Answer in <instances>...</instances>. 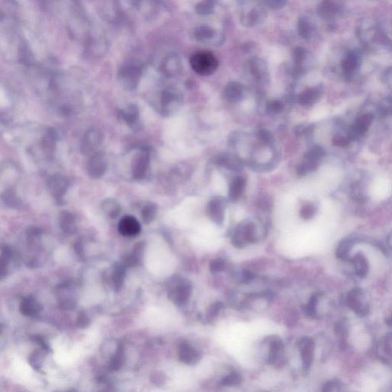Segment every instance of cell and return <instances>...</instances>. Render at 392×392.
I'll list each match as a JSON object with an SVG mask.
<instances>
[{"mask_svg":"<svg viewBox=\"0 0 392 392\" xmlns=\"http://www.w3.org/2000/svg\"><path fill=\"white\" fill-rule=\"evenodd\" d=\"M0 50L8 59L30 68L35 64L29 43L15 18L0 15Z\"/></svg>","mask_w":392,"mask_h":392,"instance_id":"1","label":"cell"},{"mask_svg":"<svg viewBox=\"0 0 392 392\" xmlns=\"http://www.w3.org/2000/svg\"><path fill=\"white\" fill-rule=\"evenodd\" d=\"M142 65L137 61H126L117 72L119 84L127 91H134L137 88L142 77Z\"/></svg>","mask_w":392,"mask_h":392,"instance_id":"2","label":"cell"},{"mask_svg":"<svg viewBox=\"0 0 392 392\" xmlns=\"http://www.w3.org/2000/svg\"><path fill=\"white\" fill-rule=\"evenodd\" d=\"M183 102L181 91L173 87L162 90L159 96L158 110L164 117H170L180 110Z\"/></svg>","mask_w":392,"mask_h":392,"instance_id":"3","label":"cell"},{"mask_svg":"<svg viewBox=\"0 0 392 392\" xmlns=\"http://www.w3.org/2000/svg\"><path fill=\"white\" fill-rule=\"evenodd\" d=\"M241 7V23L247 27H254L264 22L266 18V7L263 2L243 1Z\"/></svg>","mask_w":392,"mask_h":392,"instance_id":"4","label":"cell"},{"mask_svg":"<svg viewBox=\"0 0 392 392\" xmlns=\"http://www.w3.org/2000/svg\"><path fill=\"white\" fill-rule=\"evenodd\" d=\"M219 65L218 60L211 51H199L190 58V66L196 74L209 76L217 71Z\"/></svg>","mask_w":392,"mask_h":392,"instance_id":"5","label":"cell"},{"mask_svg":"<svg viewBox=\"0 0 392 392\" xmlns=\"http://www.w3.org/2000/svg\"><path fill=\"white\" fill-rule=\"evenodd\" d=\"M245 71L254 82L260 86L267 84L269 81V71L267 63L258 58H253L247 61Z\"/></svg>","mask_w":392,"mask_h":392,"instance_id":"6","label":"cell"},{"mask_svg":"<svg viewBox=\"0 0 392 392\" xmlns=\"http://www.w3.org/2000/svg\"><path fill=\"white\" fill-rule=\"evenodd\" d=\"M104 141V134L97 127L88 129L81 139V151L84 155H91L97 152Z\"/></svg>","mask_w":392,"mask_h":392,"instance_id":"7","label":"cell"},{"mask_svg":"<svg viewBox=\"0 0 392 392\" xmlns=\"http://www.w3.org/2000/svg\"><path fill=\"white\" fill-rule=\"evenodd\" d=\"M193 37L198 42L213 46H219L224 41L222 33L208 25L196 27L193 31Z\"/></svg>","mask_w":392,"mask_h":392,"instance_id":"8","label":"cell"},{"mask_svg":"<svg viewBox=\"0 0 392 392\" xmlns=\"http://www.w3.org/2000/svg\"><path fill=\"white\" fill-rule=\"evenodd\" d=\"M324 156L325 150L321 147L313 146L304 154L303 163L299 166L297 173L300 176H304L308 172L317 170L319 162Z\"/></svg>","mask_w":392,"mask_h":392,"instance_id":"9","label":"cell"},{"mask_svg":"<svg viewBox=\"0 0 392 392\" xmlns=\"http://www.w3.org/2000/svg\"><path fill=\"white\" fill-rule=\"evenodd\" d=\"M373 119L374 117L373 114L369 113L359 116L353 123V125L350 127L346 134L350 142L356 141L363 137L373 124Z\"/></svg>","mask_w":392,"mask_h":392,"instance_id":"10","label":"cell"},{"mask_svg":"<svg viewBox=\"0 0 392 392\" xmlns=\"http://www.w3.org/2000/svg\"><path fill=\"white\" fill-rule=\"evenodd\" d=\"M47 187L51 196L57 201H61L69 187V181L64 176L56 173L48 177Z\"/></svg>","mask_w":392,"mask_h":392,"instance_id":"11","label":"cell"},{"mask_svg":"<svg viewBox=\"0 0 392 392\" xmlns=\"http://www.w3.org/2000/svg\"><path fill=\"white\" fill-rule=\"evenodd\" d=\"M107 168V160L104 153L97 151L91 154L87 163V170L91 178H101L104 176Z\"/></svg>","mask_w":392,"mask_h":392,"instance_id":"12","label":"cell"},{"mask_svg":"<svg viewBox=\"0 0 392 392\" xmlns=\"http://www.w3.org/2000/svg\"><path fill=\"white\" fill-rule=\"evenodd\" d=\"M150 154L148 149L142 147L133 161L132 174L136 180H142L150 167Z\"/></svg>","mask_w":392,"mask_h":392,"instance_id":"13","label":"cell"},{"mask_svg":"<svg viewBox=\"0 0 392 392\" xmlns=\"http://www.w3.org/2000/svg\"><path fill=\"white\" fill-rule=\"evenodd\" d=\"M254 227L252 223L242 224L237 227V229L234 231V235L232 237V244L236 247H241L246 246L247 243L254 242L255 241V236H254Z\"/></svg>","mask_w":392,"mask_h":392,"instance_id":"14","label":"cell"},{"mask_svg":"<svg viewBox=\"0 0 392 392\" xmlns=\"http://www.w3.org/2000/svg\"><path fill=\"white\" fill-rule=\"evenodd\" d=\"M362 64V57L358 51H351L345 55L341 61V69L345 78L351 79L359 71Z\"/></svg>","mask_w":392,"mask_h":392,"instance_id":"15","label":"cell"},{"mask_svg":"<svg viewBox=\"0 0 392 392\" xmlns=\"http://www.w3.org/2000/svg\"><path fill=\"white\" fill-rule=\"evenodd\" d=\"M117 116L131 130H138L140 127V111L136 104H130L117 111Z\"/></svg>","mask_w":392,"mask_h":392,"instance_id":"16","label":"cell"},{"mask_svg":"<svg viewBox=\"0 0 392 392\" xmlns=\"http://www.w3.org/2000/svg\"><path fill=\"white\" fill-rule=\"evenodd\" d=\"M183 63L177 54H170L162 61L161 71L168 78H175L181 73Z\"/></svg>","mask_w":392,"mask_h":392,"instance_id":"17","label":"cell"},{"mask_svg":"<svg viewBox=\"0 0 392 392\" xmlns=\"http://www.w3.org/2000/svg\"><path fill=\"white\" fill-rule=\"evenodd\" d=\"M247 89L245 86L238 81H230L224 89V97L228 102L238 103L245 98Z\"/></svg>","mask_w":392,"mask_h":392,"instance_id":"18","label":"cell"},{"mask_svg":"<svg viewBox=\"0 0 392 392\" xmlns=\"http://www.w3.org/2000/svg\"><path fill=\"white\" fill-rule=\"evenodd\" d=\"M317 11L322 18L331 20L343 14V7L340 2L325 1L318 5Z\"/></svg>","mask_w":392,"mask_h":392,"instance_id":"19","label":"cell"},{"mask_svg":"<svg viewBox=\"0 0 392 392\" xmlns=\"http://www.w3.org/2000/svg\"><path fill=\"white\" fill-rule=\"evenodd\" d=\"M323 91H324V89L322 85H317L307 88L299 94L297 97V101H298L299 104L303 107H310L319 101V99L323 95Z\"/></svg>","mask_w":392,"mask_h":392,"instance_id":"20","label":"cell"},{"mask_svg":"<svg viewBox=\"0 0 392 392\" xmlns=\"http://www.w3.org/2000/svg\"><path fill=\"white\" fill-rule=\"evenodd\" d=\"M119 232L127 237L138 235L141 231L140 223L133 216H125L119 222Z\"/></svg>","mask_w":392,"mask_h":392,"instance_id":"21","label":"cell"},{"mask_svg":"<svg viewBox=\"0 0 392 392\" xmlns=\"http://www.w3.org/2000/svg\"><path fill=\"white\" fill-rule=\"evenodd\" d=\"M191 286L187 282H179L175 287L169 292V297L177 304H182L188 300L191 294Z\"/></svg>","mask_w":392,"mask_h":392,"instance_id":"22","label":"cell"},{"mask_svg":"<svg viewBox=\"0 0 392 392\" xmlns=\"http://www.w3.org/2000/svg\"><path fill=\"white\" fill-rule=\"evenodd\" d=\"M362 297H363V293L360 289H353L348 294L346 303H347L348 307L356 311V313L365 315L367 313L368 307L363 304Z\"/></svg>","mask_w":392,"mask_h":392,"instance_id":"23","label":"cell"},{"mask_svg":"<svg viewBox=\"0 0 392 392\" xmlns=\"http://www.w3.org/2000/svg\"><path fill=\"white\" fill-rule=\"evenodd\" d=\"M41 309L42 307L41 304L32 296L25 297L20 305V311L26 317H37L41 311Z\"/></svg>","mask_w":392,"mask_h":392,"instance_id":"24","label":"cell"},{"mask_svg":"<svg viewBox=\"0 0 392 392\" xmlns=\"http://www.w3.org/2000/svg\"><path fill=\"white\" fill-rule=\"evenodd\" d=\"M207 214L210 219L217 224H221L224 219V208L222 201L219 199H213L207 207Z\"/></svg>","mask_w":392,"mask_h":392,"instance_id":"25","label":"cell"},{"mask_svg":"<svg viewBox=\"0 0 392 392\" xmlns=\"http://www.w3.org/2000/svg\"><path fill=\"white\" fill-rule=\"evenodd\" d=\"M179 353H180V360L186 364H196L201 359V354L199 352L187 343L181 345Z\"/></svg>","mask_w":392,"mask_h":392,"instance_id":"26","label":"cell"},{"mask_svg":"<svg viewBox=\"0 0 392 392\" xmlns=\"http://www.w3.org/2000/svg\"><path fill=\"white\" fill-rule=\"evenodd\" d=\"M216 163L227 170H238L242 167L241 159L232 154H220L216 159Z\"/></svg>","mask_w":392,"mask_h":392,"instance_id":"27","label":"cell"},{"mask_svg":"<svg viewBox=\"0 0 392 392\" xmlns=\"http://www.w3.org/2000/svg\"><path fill=\"white\" fill-rule=\"evenodd\" d=\"M1 199L5 205L11 209L18 210L23 205L22 201L18 197L14 189L7 188L1 194Z\"/></svg>","mask_w":392,"mask_h":392,"instance_id":"28","label":"cell"},{"mask_svg":"<svg viewBox=\"0 0 392 392\" xmlns=\"http://www.w3.org/2000/svg\"><path fill=\"white\" fill-rule=\"evenodd\" d=\"M60 227L67 234H73L77 231L75 217L72 213L64 211L60 214Z\"/></svg>","mask_w":392,"mask_h":392,"instance_id":"29","label":"cell"},{"mask_svg":"<svg viewBox=\"0 0 392 392\" xmlns=\"http://www.w3.org/2000/svg\"><path fill=\"white\" fill-rule=\"evenodd\" d=\"M299 35L303 39H310L315 32V26L307 16L300 17L297 25Z\"/></svg>","mask_w":392,"mask_h":392,"instance_id":"30","label":"cell"},{"mask_svg":"<svg viewBox=\"0 0 392 392\" xmlns=\"http://www.w3.org/2000/svg\"><path fill=\"white\" fill-rule=\"evenodd\" d=\"M308 51L303 47H296L292 52L293 62L295 64V72L297 74L304 72V64L308 58Z\"/></svg>","mask_w":392,"mask_h":392,"instance_id":"31","label":"cell"},{"mask_svg":"<svg viewBox=\"0 0 392 392\" xmlns=\"http://www.w3.org/2000/svg\"><path fill=\"white\" fill-rule=\"evenodd\" d=\"M246 186V180L242 177H235L231 181L229 189V198L231 201H236L239 199L244 191Z\"/></svg>","mask_w":392,"mask_h":392,"instance_id":"32","label":"cell"},{"mask_svg":"<svg viewBox=\"0 0 392 392\" xmlns=\"http://www.w3.org/2000/svg\"><path fill=\"white\" fill-rule=\"evenodd\" d=\"M302 357H303V366L305 369H308L311 365L313 359V342L311 339L305 338L302 340L301 343Z\"/></svg>","mask_w":392,"mask_h":392,"instance_id":"33","label":"cell"},{"mask_svg":"<svg viewBox=\"0 0 392 392\" xmlns=\"http://www.w3.org/2000/svg\"><path fill=\"white\" fill-rule=\"evenodd\" d=\"M352 262L356 275L361 278L366 277L369 270V264L366 257L362 254H357L353 257Z\"/></svg>","mask_w":392,"mask_h":392,"instance_id":"34","label":"cell"},{"mask_svg":"<svg viewBox=\"0 0 392 392\" xmlns=\"http://www.w3.org/2000/svg\"><path fill=\"white\" fill-rule=\"evenodd\" d=\"M102 209L106 215L111 218H117L121 214V205L116 200L112 198H107L102 203Z\"/></svg>","mask_w":392,"mask_h":392,"instance_id":"35","label":"cell"},{"mask_svg":"<svg viewBox=\"0 0 392 392\" xmlns=\"http://www.w3.org/2000/svg\"><path fill=\"white\" fill-rule=\"evenodd\" d=\"M12 257V250L8 247L4 248L0 255V280H3L8 275L10 260Z\"/></svg>","mask_w":392,"mask_h":392,"instance_id":"36","label":"cell"},{"mask_svg":"<svg viewBox=\"0 0 392 392\" xmlns=\"http://www.w3.org/2000/svg\"><path fill=\"white\" fill-rule=\"evenodd\" d=\"M143 248H144V244L142 243L137 244L134 247L133 252L130 255L126 257L125 260H124V266L135 267L137 264H139V262L142 257Z\"/></svg>","mask_w":392,"mask_h":392,"instance_id":"37","label":"cell"},{"mask_svg":"<svg viewBox=\"0 0 392 392\" xmlns=\"http://www.w3.org/2000/svg\"><path fill=\"white\" fill-rule=\"evenodd\" d=\"M124 277H125V269H124V266L121 265V264L115 266L112 275L114 290L117 291L121 290L123 284H124Z\"/></svg>","mask_w":392,"mask_h":392,"instance_id":"38","label":"cell"},{"mask_svg":"<svg viewBox=\"0 0 392 392\" xmlns=\"http://www.w3.org/2000/svg\"><path fill=\"white\" fill-rule=\"evenodd\" d=\"M216 2L214 1H202L196 5V13L200 15H211L214 12Z\"/></svg>","mask_w":392,"mask_h":392,"instance_id":"39","label":"cell"},{"mask_svg":"<svg viewBox=\"0 0 392 392\" xmlns=\"http://www.w3.org/2000/svg\"><path fill=\"white\" fill-rule=\"evenodd\" d=\"M157 211V208L156 204H153V203L146 204L143 208L142 212H141L143 221L147 224L151 223L155 218Z\"/></svg>","mask_w":392,"mask_h":392,"instance_id":"40","label":"cell"},{"mask_svg":"<svg viewBox=\"0 0 392 392\" xmlns=\"http://www.w3.org/2000/svg\"><path fill=\"white\" fill-rule=\"evenodd\" d=\"M124 360V348L122 344H120L117 348L114 356L111 360V368L113 370H118L122 367Z\"/></svg>","mask_w":392,"mask_h":392,"instance_id":"41","label":"cell"},{"mask_svg":"<svg viewBox=\"0 0 392 392\" xmlns=\"http://www.w3.org/2000/svg\"><path fill=\"white\" fill-rule=\"evenodd\" d=\"M353 244L350 240H344L340 243L339 247L336 250V257L341 260H348L349 259V253L350 252Z\"/></svg>","mask_w":392,"mask_h":392,"instance_id":"42","label":"cell"},{"mask_svg":"<svg viewBox=\"0 0 392 392\" xmlns=\"http://www.w3.org/2000/svg\"><path fill=\"white\" fill-rule=\"evenodd\" d=\"M284 110V104L278 100H272L268 101L266 105V113L268 115H276L280 114Z\"/></svg>","mask_w":392,"mask_h":392,"instance_id":"43","label":"cell"},{"mask_svg":"<svg viewBox=\"0 0 392 392\" xmlns=\"http://www.w3.org/2000/svg\"><path fill=\"white\" fill-rule=\"evenodd\" d=\"M241 380V376L238 373H232L223 379L221 384L224 386H235V385L238 384Z\"/></svg>","mask_w":392,"mask_h":392,"instance_id":"44","label":"cell"},{"mask_svg":"<svg viewBox=\"0 0 392 392\" xmlns=\"http://www.w3.org/2000/svg\"><path fill=\"white\" fill-rule=\"evenodd\" d=\"M225 267V260L223 259H215L210 263V270L213 273L222 271Z\"/></svg>","mask_w":392,"mask_h":392,"instance_id":"45","label":"cell"},{"mask_svg":"<svg viewBox=\"0 0 392 392\" xmlns=\"http://www.w3.org/2000/svg\"><path fill=\"white\" fill-rule=\"evenodd\" d=\"M265 7L270 8L272 10H278L284 8L285 5H287V1L284 0H272V1H266L263 2Z\"/></svg>","mask_w":392,"mask_h":392,"instance_id":"46","label":"cell"},{"mask_svg":"<svg viewBox=\"0 0 392 392\" xmlns=\"http://www.w3.org/2000/svg\"><path fill=\"white\" fill-rule=\"evenodd\" d=\"M315 212H316V209H315L314 206L312 204H307L300 211V215L303 219L309 220L313 217Z\"/></svg>","mask_w":392,"mask_h":392,"instance_id":"47","label":"cell"},{"mask_svg":"<svg viewBox=\"0 0 392 392\" xmlns=\"http://www.w3.org/2000/svg\"><path fill=\"white\" fill-rule=\"evenodd\" d=\"M30 364L34 369H38L42 364V357L39 352H35L30 357Z\"/></svg>","mask_w":392,"mask_h":392,"instance_id":"48","label":"cell"},{"mask_svg":"<svg viewBox=\"0 0 392 392\" xmlns=\"http://www.w3.org/2000/svg\"><path fill=\"white\" fill-rule=\"evenodd\" d=\"M222 307V303H219V302L211 305V307H210L209 309L208 310V313H207V316H208V318L213 319L217 317V314L221 311Z\"/></svg>","mask_w":392,"mask_h":392,"instance_id":"49","label":"cell"},{"mask_svg":"<svg viewBox=\"0 0 392 392\" xmlns=\"http://www.w3.org/2000/svg\"><path fill=\"white\" fill-rule=\"evenodd\" d=\"M150 379H151L152 383L157 386H162V385L165 384L166 383L165 376L160 372H154L152 373Z\"/></svg>","mask_w":392,"mask_h":392,"instance_id":"50","label":"cell"},{"mask_svg":"<svg viewBox=\"0 0 392 392\" xmlns=\"http://www.w3.org/2000/svg\"><path fill=\"white\" fill-rule=\"evenodd\" d=\"M317 297L316 295L312 296L308 305H307V308H306V312L309 316H314L316 314V309H317Z\"/></svg>","mask_w":392,"mask_h":392,"instance_id":"51","label":"cell"},{"mask_svg":"<svg viewBox=\"0 0 392 392\" xmlns=\"http://www.w3.org/2000/svg\"><path fill=\"white\" fill-rule=\"evenodd\" d=\"M333 143L334 145L337 147H344L350 144V140L348 139L347 136L336 135L333 139Z\"/></svg>","mask_w":392,"mask_h":392,"instance_id":"52","label":"cell"},{"mask_svg":"<svg viewBox=\"0 0 392 392\" xmlns=\"http://www.w3.org/2000/svg\"><path fill=\"white\" fill-rule=\"evenodd\" d=\"M90 323V320L88 316L85 313L81 312L78 315V319H77V325H78L79 328L84 329L88 326Z\"/></svg>","mask_w":392,"mask_h":392,"instance_id":"53","label":"cell"},{"mask_svg":"<svg viewBox=\"0 0 392 392\" xmlns=\"http://www.w3.org/2000/svg\"><path fill=\"white\" fill-rule=\"evenodd\" d=\"M383 81L386 83V84H389V87L391 85V79H392V70H391V68H388L385 71L384 74H383Z\"/></svg>","mask_w":392,"mask_h":392,"instance_id":"54","label":"cell"},{"mask_svg":"<svg viewBox=\"0 0 392 392\" xmlns=\"http://www.w3.org/2000/svg\"><path fill=\"white\" fill-rule=\"evenodd\" d=\"M253 277H254V275L250 271H244L243 273L242 280L244 282H247L249 280H252Z\"/></svg>","mask_w":392,"mask_h":392,"instance_id":"55","label":"cell"},{"mask_svg":"<svg viewBox=\"0 0 392 392\" xmlns=\"http://www.w3.org/2000/svg\"><path fill=\"white\" fill-rule=\"evenodd\" d=\"M333 388H334L333 383H328L327 384L325 385L324 387H323V392H333Z\"/></svg>","mask_w":392,"mask_h":392,"instance_id":"56","label":"cell"},{"mask_svg":"<svg viewBox=\"0 0 392 392\" xmlns=\"http://www.w3.org/2000/svg\"><path fill=\"white\" fill-rule=\"evenodd\" d=\"M73 392V391H71V392Z\"/></svg>","mask_w":392,"mask_h":392,"instance_id":"57","label":"cell"}]
</instances>
